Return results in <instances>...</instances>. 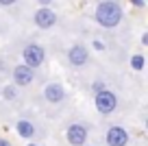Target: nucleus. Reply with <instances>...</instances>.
I'll return each mask as SVG.
<instances>
[{"instance_id": "f257e3e1", "label": "nucleus", "mask_w": 148, "mask_h": 146, "mask_svg": "<svg viewBox=\"0 0 148 146\" xmlns=\"http://www.w3.org/2000/svg\"><path fill=\"white\" fill-rule=\"evenodd\" d=\"M122 20V7L113 0H105L96 7V22L105 28H113L118 26Z\"/></svg>"}, {"instance_id": "f03ea898", "label": "nucleus", "mask_w": 148, "mask_h": 146, "mask_svg": "<svg viewBox=\"0 0 148 146\" xmlns=\"http://www.w3.org/2000/svg\"><path fill=\"white\" fill-rule=\"evenodd\" d=\"M94 103H96V109L107 116L118 107V96L113 94V92H109V90H100L94 96Z\"/></svg>"}, {"instance_id": "7ed1b4c3", "label": "nucleus", "mask_w": 148, "mask_h": 146, "mask_svg": "<svg viewBox=\"0 0 148 146\" xmlns=\"http://www.w3.org/2000/svg\"><path fill=\"white\" fill-rule=\"evenodd\" d=\"M44 59H46V52H44V48L39 44H28L26 48H24V61L28 65V68H39V65L44 63Z\"/></svg>"}, {"instance_id": "20e7f679", "label": "nucleus", "mask_w": 148, "mask_h": 146, "mask_svg": "<svg viewBox=\"0 0 148 146\" xmlns=\"http://www.w3.org/2000/svg\"><path fill=\"white\" fill-rule=\"evenodd\" d=\"M65 135H68V142L72 146H83L85 142H87V129H85L83 124H70Z\"/></svg>"}, {"instance_id": "39448f33", "label": "nucleus", "mask_w": 148, "mask_h": 146, "mask_svg": "<svg viewBox=\"0 0 148 146\" xmlns=\"http://www.w3.org/2000/svg\"><path fill=\"white\" fill-rule=\"evenodd\" d=\"M87 59H89V52H87V48H85L83 44H74L68 50V61L72 65H85Z\"/></svg>"}, {"instance_id": "423d86ee", "label": "nucleus", "mask_w": 148, "mask_h": 146, "mask_svg": "<svg viewBox=\"0 0 148 146\" xmlns=\"http://www.w3.org/2000/svg\"><path fill=\"white\" fill-rule=\"evenodd\" d=\"M107 144L109 146H126L129 144V133L122 127H111L107 131Z\"/></svg>"}, {"instance_id": "0eeeda50", "label": "nucleus", "mask_w": 148, "mask_h": 146, "mask_svg": "<svg viewBox=\"0 0 148 146\" xmlns=\"http://www.w3.org/2000/svg\"><path fill=\"white\" fill-rule=\"evenodd\" d=\"M55 22H57V15H55V11H52V9H48V7L37 9V13H35V24H37L39 28H50V26H55Z\"/></svg>"}, {"instance_id": "6e6552de", "label": "nucleus", "mask_w": 148, "mask_h": 146, "mask_svg": "<svg viewBox=\"0 0 148 146\" xmlns=\"http://www.w3.org/2000/svg\"><path fill=\"white\" fill-rule=\"evenodd\" d=\"M33 79H35V74H33V68H28V65L20 63L13 68V81L15 85H31Z\"/></svg>"}, {"instance_id": "1a4fd4ad", "label": "nucleus", "mask_w": 148, "mask_h": 146, "mask_svg": "<svg viewBox=\"0 0 148 146\" xmlns=\"http://www.w3.org/2000/svg\"><path fill=\"white\" fill-rule=\"evenodd\" d=\"M44 96H46L48 103H61L63 96H65V90H63L61 83H50V85L44 90Z\"/></svg>"}, {"instance_id": "9d476101", "label": "nucleus", "mask_w": 148, "mask_h": 146, "mask_svg": "<svg viewBox=\"0 0 148 146\" xmlns=\"http://www.w3.org/2000/svg\"><path fill=\"white\" fill-rule=\"evenodd\" d=\"M15 129H18V133L22 137H26V140H31V137L35 135V127H33L28 120H20V122L15 124Z\"/></svg>"}, {"instance_id": "9b49d317", "label": "nucleus", "mask_w": 148, "mask_h": 146, "mask_svg": "<svg viewBox=\"0 0 148 146\" xmlns=\"http://www.w3.org/2000/svg\"><path fill=\"white\" fill-rule=\"evenodd\" d=\"M133 68H135V70H142V68H144V57H142V55H135V57H133Z\"/></svg>"}, {"instance_id": "f8f14e48", "label": "nucleus", "mask_w": 148, "mask_h": 146, "mask_svg": "<svg viewBox=\"0 0 148 146\" xmlns=\"http://www.w3.org/2000/svg\"><path fill=\"white\" fill-rule=\"evenodd\" d=\"M2 96H5L7 101H13L15 98V90L13 87H5V90H2Z\"/></svg>"}, {"instance_id": "ddd939ff", "label": "nucleus", "mask_w": 148, "mask_h": 146, "mask_svg": "<svg viewBox=\"0 0 148 146\" xmlns=\"http://www.w3.org/2000/svg\"><path fill=\"white\" fill-rule=\"evenodd\" d=\"M13 2H15V0H0V5H5V7L7 5H13Z\"/></svg>"}, {"instance_id": "4468645a", "label": "nucleus", "mask_w": 148, "mask_h": 146, "mask_svg": "<svg viewBox=\"0 0 148 146\" xmlns=\"http://www.w3.org/2000/svg\"><path fill=\"white\" fill-rule=\"evenodd\" d=\"M133 5H137V7H144V0H131Z\"/></svg>"}, {"instance_id": "2eb2a0df", "label": "nucleus", "mask_w": 148, "mask_h": 146, "mask_svg": "<svg viewBox=\"0 0 148 146\" xmlns=\"http://www.w3.org/2000/svg\"><path fill=\"white\" fill-rule=\"evenodd\" d=\"M0 146H11V144H9L7 140H2V137H0Z\"/></svg>"}, {"instance_id": "dca6fc26", "label": "nucleus", "mask_w": 148, "mask_h": 146, "mask_svg": "<svg viewBox=\"0 0 148 146\" xmlns=\"http://www.w3.org/2000/svg\"><path fill=\"white\" fill-rule=\"evenodd\" d=\"M39 2H42V5H48V2H50V0H39Z\"/></svg>"}, {"instance_id": "f3484780", "label": "nucleus", "mask_w": 148, "mask_h": 146, "mask_svg": "<svg viewBox=\"0 0 148 146\" xmlns=\"http://www.w3.org/2000/svg\"><path fill=\"white\" fill-rule=\"evenodd\" d=\"M31 146H35V144H31Z\"/></svg>"}]
</instances>
